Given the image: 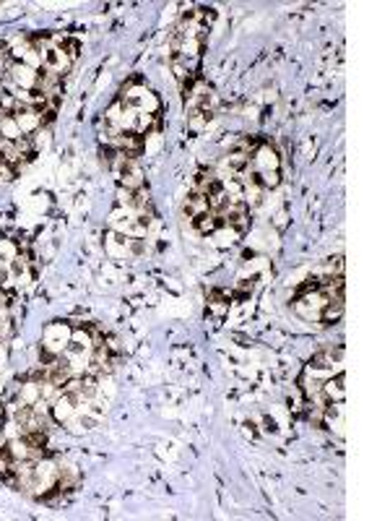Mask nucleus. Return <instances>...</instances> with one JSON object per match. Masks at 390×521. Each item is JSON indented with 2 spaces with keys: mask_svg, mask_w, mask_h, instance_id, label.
Masks as SVG:
<instances>
[{
  "mask_svg": "<svg viewBox=\"0 0 390 521\" xmlns=\"http://www.w3.org/2000/svg\"><path fill=\"white\" fill-rule=\"evenodd\" d=\"M120 99L128 104L130 110L143 112V115H159V110H161V99H159L148 86H143V84H128V86H122Z\"/></svg>",
  "mask_w": 390,
  "mask_h": 521,
  "instance_id": "obj_2",
  "label": "nucleus"
},
{
  "mask_svg": "<svg viewBox=\"0 0 390 521\" xmlns=\"http://www.w3.org/2000/svg\"><path fill=\"white\" fill-rule=\"evenodd\" d=\"M70 337H73V326L68 321H52L42 331V350L50 352V354H63Z\"/></svg>",
  "mask_w": 390,
  "mask_h": 521,
  "instance_id": "obj_4",
  "label": "nucleus"
},
{
  "mask_svg": "<svg viewBox=\"0 0 390 521\" xmlns=\"http://www.w3.org/2000/svg\"><path fill=\"white\" fill-rule=\"evenodd\" d=\"M239 237H242V234L237 232L234 227H226V224H221L219 230L211 234V240H213V245H216V247H229V245H234V243H237Z\"/></svg>",
  "mask_w": 390,
  "mask_h": 521,
  "instance_id": "obj_17",
  "label": "nucleus"
},
{
  "mask_svg": "<svg viewBox=\"0 0 390 521\" xmlns=\"http://www.w3.org/2000/svg\"><path fill=\"white\" fill-rule=\"evenodd\" d=\"M343 383H346L343 373H333L330 378H325L323 380V386H320V396H323L325 402H343V396H346Z\"/></svg>",
  "mask_w": 390,
  "mask_h": 521,
  "instance_id": "obj_8",
  "label": "nucleus"
},
{
  "mask_svg": "<svg viewBox=\"0 0 390 521\" xmlns=\"http://www.w3.org/2000/svg\"><path fill=\"white\" fill-rule=\"evenodd\" d=\"M63 50H65V55H68L70 60H76L78 55H81V42H78V39H73V37H65Z\"/></svg>",
  "mask_w": 390,
  "mask_h": 521,
  "instance_id": "obj_24",
  "label": "nucleus"
},
{
  "mask_svg": "<svg viewBox=\"0 0 390 521\" xmlns=\"http://www.w3.org/2000/svg\"><path fill=\"white\" fill-rule=\"evenodd\" d=\"M0 115H3V112H0Z\"/></svg>",
  "mask_w": 390,
  "mask_h": 521,
  "instance_id": "obj_27",
  "label": "nucleus"
},
{
  "mask_svg": "<svg viewBox=\"0 0 390 521\" xmlns=\"http://www.w3.org/2000/svg\"><path fill=\"white\" fill-rule=\"evenodd\" d=\"M193 227L200 234H213L221 227V217L213 214V211H206V214H200L198 219H193Z\"/></svg>",
  "mask_w": 390,
  "mask_h": 521,
  "instance_id": "obj_16",
  "label": "nucleus"
},
{
  "mask_svg": "<svg viewBox=\"0 0 390 521\" xmlns=\"http://www.w3.org/2000/svg\"><path fill=\"white\" fill-rule=\"evenodd\" d=\"M341 363H343V350H341V347H336V350L317 352V354L310 360V365H315V367H323V370H330V373H333V367H338Z\"/></svg>",
  "mask_w": 390,
  "mask_h": 521,
  "instance_id": "obj_10",
  "label": "nucleus"
},
{
  "mask_svg": "<svg viewBox=\"0 0 390 521\" xmlns=\"http://www.w3.org/2000/svg\"><path fill=\"white\" fill-rule=\"evenodd\" d=\"M330 300L333 298H330L328 289H312V292L299 295V300L294 302V313H297L299 318H304V321H320L325 305H328Z\"/></svg>",
  "mask_w": 390,
  "mask_h": 521,
  "instance_id": "obj_3",
  "label": "nucleus"
},
{
  "mask_svg": "<svg viewBox=\"0 0 390 521\" xmlns=\"http://www.w3.org/2000/svg\"><path fill=\"white\" fill-rule=\"evenodd\" d=\"M5 78L11 81L16 91H34L39 84V71H34V68H29L24 63H13L11 71L5 73Z\"/></svg>",
  "mask_w": 390,
  "mask_h": 521,
  "instance_id": "obj_6",
  "label": "nucleus"
},
{
  "mask_svg": "<svg viewBox=\"0 0 390 521\" xmlns=\"http://www.w3.org/2000/svg\"><path fill=\"white\" fill-rule=\"evenodd\" d=\"M341 313H343V300H330V302L325 305L320 321H325V324H333V321L341 318Z\"/></svg>",
  "mask_w": 390,
  "mask_h": 521,
  "instance_id": "obj_20",
  "label": "nucleus"
},
{
  "mask_svg": "<svg viewBox=\"0 0 390 521\" xmlns=\"http://www.w3.org/2000/svg\"><path fill=\"white\" fill-rule=\"evenodd\" d=\"M83 404L86 402H83L78 393H65L63 391L57 399H52L50 402V415H52V420H55L57 425H68V422H70V417L76 415Z\"/></svg>",
  "mask_w": 390,
  "mask_h": 521,
  "instance_id": "obj_5",
  "label": "nucleus"
},
{
  "mask_svg": "<svg viewBox=\"0 0 390 521\" xmlns=\"http://www.w3.org/2000/svg\"><path fill=\"white\" fill-rule=\"evenodd\" d=\"M206 211H211V206H208V195L190 191L187 201H185V217L193 221V219H198L200 214H206Z\"/></svg>",
  "mask_w": 390,
  "mask_h": 521,
  "instance_id": "obj_12",
  "label": "nucleus"
},
{
  "mask_svg": "<svg viewBox=\"0 0 390 521\" xmlns=\"http://www.w3.org/2000/svg\"><path fill=\"white\" fill-rule=\"evenodd\" d=\"M13 315H11V308L8 311H0V341H8V337L13 334Z\"/></svg>",
  "mask_w": 390,
  "mask_h": 521,
  "instance_id": "obj_21",
  "label": "nucleus"
},
{
  "mask_svg": "<svg viewBox=\"0 0 390 521\" xmlns=\"http://www.w3.org/2000/svg\"><path fill=\"white\" fill-rule=\"evenodd\" d=\"M16 123H18V128H21V133L24 136H34L39 128H44L42 125V112H37V110H31V107H24V110H18L16 112Z\"/></svg>",
  "mask_w": 390,
  "mask_h": 521,
  "instance_id": "obj_9",
  "label": "nucleus"
},
{
  "mask_svg": "<svg viewBox=\"0 0 390 521\" xmlns=\"http://www.w3.org/2000/svg\"><path fill=\"white\" fill-rule=\"evenodd\" d=\"M0 138L8 143L24 138V133H21V128H18V123H16L13 115H0Z\"/></svg>",
  "mask_w": 390,
  "mask_h": 521,
  "instance_id": "obj_15",
  "label": "nucleus"
},
{
  "mask_svg": "<svg viewBox=\"0 0 390 521\" xmlns=\"http://www.w3.org/2000/svg\"><path fill=\"white\" fill-rule=\"evenodd\" d=\"M8 360H11V350H8L5 341H0V373L8 367Z\"/></svg>",
  "mask_w": 390,
  "mask_h": 521,
  "instance_id": "obj_25",
  "label": "nucleus"
},
{
  "mask_svg": "<svg viewBox=\"0 0 390 521\" xmlns=\"http://www.w3.org/2000/svg\"><path fill=\"white\" fill-rule=\"evenodd\" d=\"M263 198H265V188L260 185L258 180H250L242 185V201H245L247 208H255L263 204Z\"/></svg>",
  "mask_w": 390,
  "mask_h": 521,
  "instance_id": "obj_14",
  "label": "nucleus"
},
{
  "mask_svg": "<svg viewBox=\"0 0 390 521\" xmlns=\"http://www.w3.org/2000/svg\"><path fill=\"white\" fill-rule=\"evenodd\" d=\"M16 399L26 407H34V404L42 399V391H39V383L37 380H31V378H24L21 380V386L16 389Z\"/></svg>",
  "mask_w": 390,
  "mask_h": 521,
  "instance_id": "obj_11",
  "label": "nucleus"
},
{
  "mask_svg": "<svg viewBox=\"0 0 390 521\" xmlns=\"http://www.w3.org/2000/svg\"><path fill=\"white\" fill-rule=\"evenodd\" d=\"M5 441H8V438H5V433H3V425H0V451L5 448Z\"/></svg>",
  "mask_w": 390,
  "mask_h": 521,
  "instance_id": "obj_26",
  "label": "nucleus"
},
{
  "mask_svg": "<svg viewBox=\"0 0 390 521\" xmlns=\"http://www.w3.org/2000/svg\"><path fill=\"white\" fill-rule=\"evenodd\" d=\"M18 256V245L13 243V240H5V237H0V266H8L13 258Z\"/></svg>",
  "mask_w": 390,
  "mask_h": 521,
  "instance_id": "obj_18",
  "label": "nucleus"
},
{
  "mask_svg": "<svg viewBox=\"0 0 390 521\" xmlns=\"http://www.w3.org/2000/svg\"><path fill=\"white\" fill-rule=\"evenodd\" d=\"M323 428L336 430V435H343V402H328L323 409Z\"/></svg>",
  "mask_w": 390,
  "mask_h": 521,
  "instance_id": "obj_7",
  "label": "nucleus"
},
{
  "mask_svg": "<svg viewBox=\"0 0 390 521\" xmlns=\"http://www.w3.org/2000/svg\"><path fill=\"white\" fill-rule=\"evenodd\" d=\"M187 112V125L193 130H203L211 120V112H203V110H185Z\"/></svg>",
  "mask_w": 390,
  "mask_h": 521,
  "instance_id": "obj_19",
  "label": "nucleus"
},
{
  "mask_svg": "<svg viewBox=\"0 0 390 521\" xmlns=\"http://www.w3.org/2000/svg\"><path fill=\"white\" fill-rule=\"evenodd\" d=\"M29 141H31V149L39 152V149H44L47 143H50V130L47 128H39L34 136H29Z\"/></svg>",
  "mask_w": 390,
  "mask_h": 521,
  "instance_id": "obj_23",
  "label": "nucleus"
},
{
  "mask_svg": "<svg viewBox=\"0 0 390 521\" xmlns=\"http://www.w3.org/2000/svg\"><path fill=\"white\" fill-rule=\"evenodd\" d=\"M208 311L213 313V315H224V313L229 311V302L221 298L219 292H213V295H211V302H208Z\"/></svg>",
  "mask_w": 390,
  "mask_h": 521,
  "instance_id": "obj_22",
  "label": "nucleus"
},
{
  "mask_svg": "<svg viewBox=\"0 0 390 521\" xmlns=\"http://www.w3.org/2000/svg\"><path fill=\"white\" fill-rule=\"evenodd\" d=\"M250 167L255 172V180L265 191L278 188V182H281V159H278V154H276V149H273L271 143H260L258 149L252 152Z\"/></svg>",
  "mask_w": 390,
  "mask_h": 521,
  "instance_id": "obj_1",
  "label": "nucleus"
},
{
  "mask_svg": "<svg viewBox=\"0 0 390 521\" xmlns=\"http://www.w3.org/2000/svg\"><path fill=\"white\" fill-rule=\"evenodd\" d=\"M130 243H133V237L112 230V240L107 243V253H109L112 258H125V256L130 253Z\"/></svg>",
  "mask_w": 390,
  "mask_h": 521,
  "instance_id": "obj_13",
  "label": "nucleus"
}]
</instances>
